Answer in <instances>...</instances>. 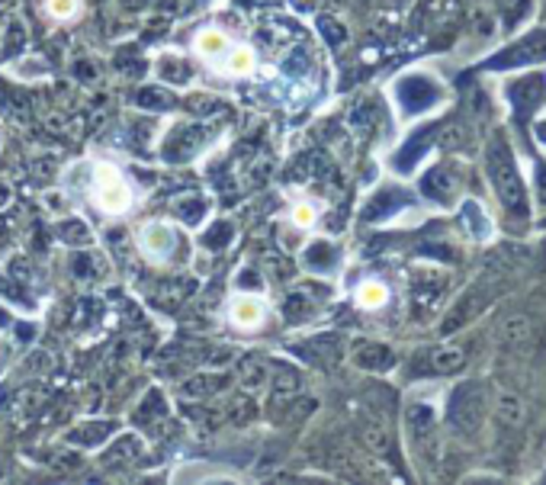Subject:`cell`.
Here are the masks:
<instances>
[{
    "label": "cell",
    "mask_w": 546,
    "mask_h": 485,
    "mask_svg": "<svg viewBox=\"0 0 546 485\" xmlns=\"http://www.w3.org/2000/svg\"><path fill=\"white\" fill-rule=\"evenodd\" d=\"M485 161H489V178H492L495 196H498L501 206L511 209V212H524V206H527V186H524L521 174H517V164L515 158H511L508 142L492 139Z\"/></svg>",
    "instance_id": "6da1fadb"
},
{
    "label": "cell",
    "mask_w": 546,
    "mask_h": 485,
    "mask_svg": "<svg viewBox=\"0 0 546 485\" xmlns=\"http://www.w3.org/2000/svg\"><path fill=\"white\" fill-rule=\"evenodd\" d=\"M91 200L93 206L107 216H123L132 206V190L123 180V174L109 161H97L91 170Z\"/></svg>",
    "instance_id": "7a4b0ae2"
},
{
    "label": "cell",
    "mask_w": 546,
    "mask_h": 485,
    "mask_svg": "<svg viewBox=\"0 0 546 485\" xmlns=\"http://www.w3.org/2000/svg\"><path fill=\"white\" fill-rule=\"evenodd\" d=\"M446 415H450V421H454L460 431H476L479 421H482V415H485L482 385H476V383L460 385V389L450 395V402H446Z\"/></svg>",
    "instance_id": "3957f363"
},
{
    "label": "cell",
    "mask_w": 546,
    "mask_h": 485,
    "mask_svg": "<svg viewBox=\"0 0 546 485\" xmlns=\"http://www.w3.org/2000/svg\"><path fill=\"white\" fill-rule=\"evenodd\" d=\"M139 251L152 264H164L178 251V231L168 222H145L139 229Z\"/></svg>",
    "instance_id": "277c9868"
},
{
    "label": "cell",
    "mask_w": 546,
    "mask_h": 485,
    "mask_svg": "<svg viewBox=\"0 0 546 485\" xmlns=\"http://www.w3.org/2000/svg\"><path fill=\"white\" fill-rule=\"evenodd\" d=\"M546 58V30L533 32V36L521 39L511 48H505L501 55H495L492 68H517V65H531V62H543Z\"/></svg>",
    "instance_id": "5b68a950"
},
{
    "label": "cell",
    "mask_w": 546,
    "mask_h": 485,
    "mask_svg": "<svg viewBox=\"0 0 546 485\" xmlns=\"http://www.w3.org/2000/svg\"><path fill=\"white\" fill-rule=\"evenodd\" d=\"M229 318L241 332H255V328L264 325V318H267V306H264V299H257V296H235L229 306Z\"/></svg>",
    "instance_id": "8992f818"
},
{
    "label": "cell",
    "mask_w": 546,
    "mask_h": 485,
    "mask_svg": "<svg viewBox=\"0 0 546 485\" xmlns=\"http://www.w3.org/2000/svg\"><path fill=\"white\" fill-rule=\"evenodd\" d=\"M399 100H402V107L408 109V113H418V109H424V107H431L434 100H438L440 93H438V87L428 81V77H405L399 84Z\"/></svg>",
    "instance_id": "52a82bcc"
},
{
    "label": "cell",
    "mask_w": 546,
    "mask_h": 485,
    "mask_svg": "<svg viewBox=\"0 0 546 485\" xmlns=\"http://www.w3.org/2000/svg\"><path fill=\"white\" fill-rule=\"evenodd\" d=\"M229 48H231V39L219 30H203V32H196V39H193V52L209 65L222 62L225 55H229Z\"/></svg>",
    "instance_id": "ba28073f"
},
{
    "label": "cell",
    "mask_w": 546,
    "mask_h": 485,
    "mask_svg": "<svg viewBox=\"0 0 546 485\" xmlns=\"http://www.w3.org/2000/svg\"><path fill=\"white\" fill-rule=\"evenodd\" d=\"M408 428H412V437L421 444V447H434V411L428 405H412L408 409Z\"/></svg>",
    "instance_id": "9c48e42d"
},
{
    "label": "cell",
    "mask_w": 546,
    "mask_h": 485,
    "mask_svg": "<svg viewBox=\"0 0 546 485\" xmlns=\"http://www.w3.org/2000/svg\"><path fill=\"white\" fill-rule=\"evenodd\" d=\"M216 68L222 71V74H229V77H245V74H251V71H255V52H251L247 46H231L229 55H225Z\"/></svg>",
    "instance_id": "30bf717a"
},
{
    "label": "cell",
    "mask_w": 546,
    "mask_h": 485,
    "mask_svg": "<svg viewBox=\"0 0 546 485\" xmlns=\"http://www.w3.org/2000/svg\"><path fill=\"white\" fill-rule=\"evenodd\" d=\"M424 370H431V373H454L463 367V351L460 347H434V351H428V357H424Z\"/></svg>",
    "instance_id": "8fae6325"
},
{
    "label": "cell",
    "mask_w": 546,
    "mask_h": 485,
    "mask_svg": "<svg viewBox=\"0 0 546 485\" xmlns=\"http://www.w3.org/2000/svg\"><path fill=\"white\" fill-rule=\"evenodd\" d=\"M524 402H521V395H515V393H501V399H498V421L501 424H508V428H521L524 424Z\"/></svg>",
    "instance_id": "7c38bea8"
},
{
    "label": "cell",
    "mask_w": 546,
    "mask_h": 485,
    "mask_svg": "<svg viewBox=\"0 0 546 485\" xmlns=\"http://www.w3.org/2000/svg\"><path fill=\"white\" fill-rule=\"evenodd\" d=\"M540 93H543V77H531V81H517L511 87V100L521 109H531L540 100Z\"/></svg>",
    "instance_id": "4fadbf2b"
},
{
    "label": "cell",
    "mask_w": 546,
    "mask_h": 485,
    "mask_svg": "<svg viewBox=\"0 0 546 485\" xmlns=\"http://www.w3.org/2000/svg\"><path fill=\"white\" fill-rule=\"evenodd\" d=\"M531 322H527V318H521V316H515V318H508V322H505V328H501V334H505V341H508V344H524V341L531 338Z\"/></svg>",
    "instance_id": "5bb4252c"
},
{
    "label": "cell",
    "mask_w": 546,
    "mask_h": 485,
    "mask_svg": "<svg viewBox=\"0 0 546 485\" xmlns=\"http://www.w3.org/2000/svg\"><path fill=\"white\" fill-rule=\"evenodd\" d=\"M46 10L52 20H74L81 13V0H46Z\"/></svg>",
    "instance_id": "9a60e30c"
},
{
    "label": "cell",
    "mask_w": 546,
    "mask_h": 485,
    "mask_svg": "<svg viewBox=\"0 0 546 485\" xmlns=\"http://www.w3.org/2000/svg\"><path fill=\"white\" fill-rule=\"evenodd\" d=\"M357 302H360L363 308H377L386 302V286L383 283H363L360 293H357Z\"/></svg>",
    "instance_id": "2e32d148"
},
{
    "label": "cell",
    "mask_w": 546,
    "mask_h": 485,
    "mask_svg": "<svg viewBox=\"0 0 546 485\" xmlns=\"http://www.w3.org/2000/svg\"><path fill=\"white\" fill-rule=\"evenodd\" d=\"M360 360L363 363H379V370H386V367H389V360H393V354H389L386 347H373V351H363Z\"/></svg>",
    "instance_id": "e0dca14e"
},
{
    "label": "cell",
    "mask_w": 546,
    "mask_h": 485,
    "mask_svg": "<svg viewBox=\"0 0 546 485\" xmlns=\"http://www.w3.org/2000/svg\"><path fill=\"white\" fill-rule=\"evenodd\" d=\"M292 222H296V225H302V229H306V225H312V222H316V209L308 206V203H302V206H296V209H292Z\"/></svg>",
    "instance_id": "ac0fdd59"
}]
</instances>
